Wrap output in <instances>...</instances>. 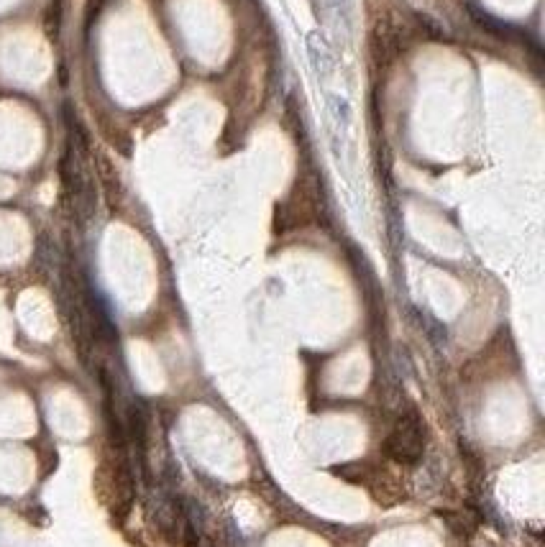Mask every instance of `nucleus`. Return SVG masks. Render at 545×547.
Listing matches in <instances>:
<instances>
[{
    "label": "nucleus",
    "mask_w": 545,
    "mask_h": 547,
    "mask_svg": "<svg viewBox=\"0 0 545 547\" xmlns=\"http://www.w3.org/2000/svg\"><path fill=\"white\" fill-rule=\"evenodd\" d=\"M328 110H330V115H336V120L341 123V126H348V123H351V105L344 100V98L330 95V98H328Z\"/></svg>",
    "instance_id": "nucleus-3"
},
{
    "label": "nucleus",
    "mask_w": 545,
    "mask_h": 547,
    "mask_svg": "<svg viewBox=\"0 0 545 547\" xmlns=\"http://www.w3.org/2000/svg\"><path fill=\"white\" fill-rule=\"evenodd\" d=\"M307 54H310V61H312V69H315L317 77H328L333 72V54H330L328 44L325 39L317 31L307 36Z\"/></svg>",
    "instance_id": "nucleus-2"
},
{
    "label": "nucleus",
    "mask_w": 545,
    "mask_h": 547,
    "mask_svg": "<svg viewBox=\"0 0 545 547\" xmlns=\"http://www.w3.org/2000/svg\"><path fill=\"white\" fill-rule=\"evenodd\" d=\"M423 422H420L418 412H407L404 417H399V422L389 433L384 450H387L392 461L415 466L423 458Z\"/></svg>",
    "instance_id": "nucleus-1"
}]
</instances>
